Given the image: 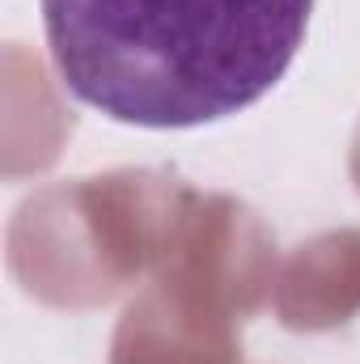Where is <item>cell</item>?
<instances>
[{"instance_id": "1", "label": "cell", "mask_w": 360, "mask_h": 364, "mask_svg": "<svg viewBox=\"0 0 360 364\" xmlns=\"http://www.w3.org/2000/svg\"><path fill=\"white\" fill-rule=\"evenodd\" d=\"M55 77L110 123L186 132L263 102L314 0H38Z\"/></svg>"}]
</instances>
